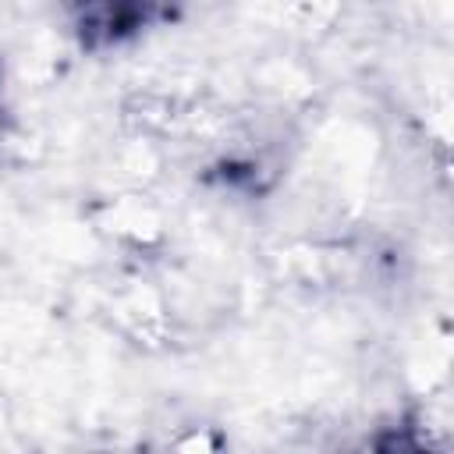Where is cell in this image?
Here are the masks:
<instances>
[{
    "mask_svg": "<svg viewBox=\"0 0 454 454\" xmlns=\"http://www.w3.org/2000/svg\"><path fill=\"white\" fill-rule=\"evenodd\" d=\"M71 32L85 53H106L170 25L181 0H71Z\"/></svg>",
    "mask_w": 454,
    "mask_h": 454,
    "instance_id": "6da1fadb",
    "label": "cell"
}]
</instances>
